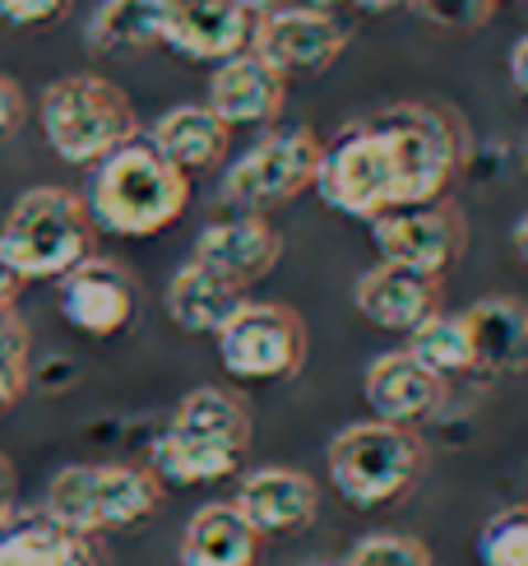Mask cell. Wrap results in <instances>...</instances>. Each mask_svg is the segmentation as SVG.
I'll list each match as a JSON object with an SVG mask.
<instances>
[{
  "mask_svg": "<svg viewBox=\"0 0 528 566\" xmlns=\"http://www.w3.org/2000/svg\"><path fill=\"white\" fill-rule=\"evenodd\" d=\"M464 168V126L436 103H390L320 145L316 196L344 219H380L403 205L445 200Z\"/></svg>",
  "mask_w": 528,
  "mask_h": 566,
  "instance_id": "cell-1",
  "label": "cell"
},
{
  "mask_svg": "<svg viewBox=\"0 0 528 566\" xmlns=\"http://www.w3.org/2000/svg\"><path fill=\"white\" fill-rule=\"evenodd\" d=\"M84 209L93 228L112 238H158L190 209V177L172 168L144 135H135L130 145L98 163Z\"/></svg>",
  "mask_w": 528,
  "mask_h": 566,
  "instance_id": "cell-2",
  "label": "cell"
},
{
  "mask_svg": "<svg viewBox=\"0 0 528 566\" xmlns=\"http://www.w3.org/2000/svg\"><path fill=\"white\" fill-rule=\"evenodd\" d=\"M38 126H42L46 149L61 163H75V168L103 163L107 154H116L139 135L130 98L103 75L52 80L42 88Z\"/></svg>",
  "mask_w": 528,
  "mask_h": 566,
  "instance_id": "cell-3",
  "label": "cell"
},
{
  "mask_svg": "<svg viewBox=\"0 0 528 566\" xmlns=\"http://www.w3.org/2000/svg\"><path fill=\"white\" fill-rule=\"evenodd\" d=\"M325 469L334 492L357 506L376 511L399 502L408 488L422 479L426 469V446L413 428H394V422H352L329 441Z\"/></svg>",
  "mask_w": 528,
  "mask_h": 566,
  "instance_id": "cell-4",
  "label": "cell"
},
{
  "mask_svg": "<svg viewBox=\"0 0 528 566\" xmlns=\"http://www.w3.org/2000/svg\"><path fill=\"white\" fill-rule=\"evenodd\" d=\"M162 502V483L149 469L135 464H65L46 483L42 515L52 525L93 538L107 530H135L144 525Z\"/></svg>",
  "mask_w": 528,
  "mask_h": 566,
  "instance_id": "cell-5",
  "label": "cell"
},
{
  "mask_svg": "<svg viewBox=\"0 0 528 566\" xmlns=\"http://www.w3.org/2000/svg\"><path fill=\"white\" fill-rule=\"evenodd\" d=\"M93 219L75 191L65 186H33L23 191L6 223H0V251L23 279H61L93 255Z\"/></svg>",
  "mask_w": 528,
  "mask_h": 566,
  "instance_id": "cell-6",
  "label": "cell"
},
{
  "mask_svg": "<svg viewBox=\"0 0 528 566\" xmlns=\"http://www.w3.org/2000/svg\"><path fill=\"white\" fill-rule=\"evenodd\" d=\"M316 168H320V139L306 126L264 130L223 172V200L236 214H270V209H283L302 191H310Z\"/></svg>",
  "mask_w": 528,
  "mask_h": 566,
  "instance_id": "cell-7",
  "label": "cell"
},
{
  "mask_svg": "<svg viewBox=\"0 0 528 566\" xmlns=\"http://www.w3.org/2000/svg\"><path fill=\"white\" fill-rule=\"evenodd\" d=\"M219 363L242 386L293 381L306 363V325L283 302H242L219 329Z\"/></svg>",
  "mask_w": 528,
  "mask_h": 566,
  "instance_id": "cell-8",
  "label": "cell"
},
{
  "mask_svg": "<svg viewBox=\"0 0 528 566\" xmlns=\"http://www.w3.org/2000/svg\"><path fill=\"white\" fill-rule=\"evenodd\" d=\"M371 247L380 255V265L445 279L468 251V219L454 200L403 205V209L371 219Z\"/></svg>",
  "mask_w": 528,
  "mask_h": 566,
  "instance_id": "cell-9",
  "label": "cell"
},
{
  "mask_svg": "<svg viewBox=\"0 0 528 566\" xmlns=\"http://www.w3.org/2000/svg\"><path fill=\"white\" fill-rule=\"evenodd\" d=\"M348 29L316 6H270L255 14L251 52L283 80H310L344 56Z\"/></svg>",
  "mask_w": 528,
  "mask_h": 566,
  "instance_id": "cell-10",
  "label": "cell"
},
{
  "mask_svg": "<svg viewBox=\"0 0 528 566\" xmlns=\"http://www.w3.org/2000/svg\"><path fill=\"white\" fill-rule=\"evenodd\" d=\"M255 10L242 0H167V33L162 46L181 61L219 65L228 56L251 52Z\"/></svg>",
  "mask_w": 528,
  "mask_h": 566,
  "instance_id": "cell-11",
  "label": "cell"
},
{
  "mask_svg": "<svg viewBox=\"0 0 528 566\" xmlns=\"http://www.w3.org/2000/svg\"><path fill=\"white\" fill-rule=\"evenodd\" d=\"M190 261L246 293L251 283L270 279V270L283 261V238L264 214H236L232 209L228 219H213L200 232Z\"/></svg>",
  "mask_w": 528,
  "mask_h": 566,
  "instance_id": "cell-12",
  "label": "cell"
},
{
  "mask_svg": "<svg viewBox=\"0 0 528 566\" xmlns=\"http://www.w3.org/2000/svg\"><path fill=\"white\" fill-rule=\"evenodd\" d=\"M236 511L260 538H293L302 530L316 525L320 515V488L302 469H283V464H264L251 469L236 488Z\"/></svg>",
  "mask_w": 528,
  "mask_h": 566,
  "instance_id": "cell-13",
  "label": "cell"
},
{
  "mask_svg": "<svg viewBox=\"0 0 528 566\" xmlns=\"http://www.w3.org/2000/svg\"><path fill=\"white\" fill-rule=\"evenodd\" d=\"M61 316L88 339H116L135 321V283L103 255H88L61 274Z\"/></svg>",
  "mask_w": 528,
  "mask_h": 566,
  "instance_id": "cell-14",
  "label": "cell"
},
{
  "mask_svg": "<svg viewBox=\"0 0 528 566\" xmlns=\"http://www.w3.org/2000/svg\"><path fill=\"white\" fill-rule=\"evenodd\" d=\"M362 395H367L376 422H394V428L418 432V422H431L441 413L445 381L431 376L408 348H394V353H380V358L367 367Z\"/></svg>",
  "mask_w": 528,
  "mask_h": 566,
  "instance_id": "cell-15",
  "label": "cell"
},
{
  "mask_svg": "<svg viewBox=\"0 0 528 566\" xmlns=\"http://www.w3.org/2000/svg\"><path fill=\"white\" fill-rule=\"evenodd\" d=\"M287 103V80L274 75L255 52L228 56L213 65L209 75V112L219 116L228 130H246V126H274Z\"/></svg>",
  "mask_w": 528,
  "mask_h": 566,
  "instance_id": "cell-16",
  "label": "cell"
},
{
  "mask_svg": "<svg viewBox=\"0 0 528 566\" xmlns=\"http://www.w3.org/2000/svg\"><path fill=\"white\" fill-rule=\"evenodd\" d=\"M352 306L376 329H394V335H413V329L441 312V279H426L399 265H371L352 283Z\"/></svg>",
  "mask_w": 528,
  "mask_h": 566,
  "instance_id": "cell-17",
  "label": "cell"
},
{
  "mask_svg": "<svg viewBox=\"0 0 528 566\" xmlns=\"http://www.w3.org/2000/svg\"><path fill=\"white\" fill-rule=\"evenodd\" d=\"M468 339H473V363L496 376H519L528 371V302L510 293L477 297L468 312Z\"/></svg>",
  "mask_w": 528,
  "mask_h": 566,
  "instance_id": "cell-18",
  "label": "cell"
},
{
  "mask_svg": "<svg viewBox=\"0 0 528 566\" xmlns=\"http://www.w3.org/2000/svg\"><path fill=\"white\" fill-rule=\"evenodd\" d=\"M144 139H149V145L172 163V168H181L186 177L219 168V163L228 158V149H232V130L204 103H181L172 112H162Z\"/></svg>",
  "mask_w": 528,
  "mask_h": 566,
  "instance_id": "cell-19",
  "label": "cell"
},
{
  "mask_svg": "<svg viewBox=\"0 0 528 566\" xmlns=\"http://www.w3.org/2000/svg\"><path fill=\"white\" fill-rule=\"evenodd\" d=\"M177 562L181 566H255L260 534L242 521V511L232 502H209L186 521Z\"/></svg>",
  "mask_w": 528,
  "mask_h": 566,
  "instance_id": "cell-20",
  "label": "cell"
},
{
  "mask_svg": "<svg viewBox=\"0 0 528 566\" xmlns=\"http://www.w3.org/2000/svg\"><path fill=\"white\" fill-rule=\"evenodd\" d=\"M242 302H246L242 289H232V283H223L219 274H209L196 261H186L162 293L167 321L186 329V335H219Z\"/></svg>",
  "mask_w": 528,
  "mask_h": 566,
  "instance_id": "cell-21",
  "label": "cell"
},
{
  "mask_svg": "<svg viewBox=\"0 0 528 566\" xmlns=\"http://www.w3.org/2000/svg\"><path fill=\"white\" fill-rule=\"evenodd\" d=\"M246 451L223 441H204V437H186L162 428L154 451H149V474L158 483H172V488H204V483H223L242 469Z\"/></svg>",
  "mask_w": 528,
  "mask_h": 566,
  "instance_id": "cell-22",
  "label": "cell"
},
{
  "mask_svg": "<svg viewBox=\"0 0 528 566\" xmlns=\"http://www.w3.org/2000/svg\"><path fill=\"white\" fill-rule=\"evenodd\" d=\"M0 566H98V553L46 515H10L0 530Z\"/></svg>",
  "mask_w": 528,
  "mask_h": 566,
  "instance_id": "cell-23",
  "label": "cell"
},
{
  "mask_svg": "<svg viewBox=\"0 0 528 566\" xmlns=\"http://www.w3.org/2000/svg\"><path fill=\"white\" fill-rule=\"evenodd\" d=\"M167 0H103L88 19V46L103 56H135L162 46Z\"/></svg>",
  "mask_w": 528,
  "mask_h": 566,
  "instance_id": "cell-24",
  "label": "cell"
},
{
  "mask_svg": "<svg viewBox=\"0 0 528 566\" xmlns=\"http://www.w3.org/2000/svg\"><path fill=\"white\" fill-rule=\"evenodd\" d=\"M167 428L186 437H204V441H223V446H236V451L251 446V413L242 405V395L223 386H196L190 395H181Z\"/></svg>",
  "mask_w": 528,
  "mask_h": 566,
  "instance_id": "cell-25",
  "label": "cell"
},
{
  "mask_svg": "<svg viewBox=\"0 0 528 566\" xmlns=\"http://www.w3.org/2000/svg\"><path fill=\"white\" fill-rule=\"evenodd\" d=\"M408 353L431 371L441 376V381H450V376H464L473 371V339H468V325L464 316H450V312H436L426 316L413 335H408Z\"/></svg>",
  "mask_w": 528,
  "mask_h": 566,
  "instance_id": "cell-26",
  "label": "cell"
},
{
  "mask_svg": "<svg viewBox=\"0 0 528 566\" xmlns=\"http://www.w3.org/2000/svg\"><path fill=\"white\" fill-rule=\"evenodd\" d=\"M483 566H528V511H500L477 534Z\"/></svg>",
  "mask_w": 528,
  "mask_h": 566,
  "instance_id": "cell-27",
  "label": "cell"
},
{
  "mask_svg": "<svg viewBox=\"0 0 528 566\" xmlns=\"http://www.w3.org/2000/svg\"><path fill=\"white\" fill-rule=\"evenodd\" d=\"M344 566H436L431 548L413 534H367L344 553Z\"/></svg>",
  "mask_w": 528,
  "mask_h": 566,
  "instance_id": "cell-28",
  "label": "cell"
},
{
  "mask_svg": "<svg viewBox=\"0 0 528 566\" xmlns=\"http://www.w3.org/2000/svg\"><path fill=\"white\" fill-rule=\"evenodd\" d=\"M413 10L445 33H473L492 19L496 0H413Z\"/></svg>",
  "mask_w": 528,
  "mask_h": 566,
  "instance_id": "cell-29",
  "label": "cell"
},
{
  "mask_svg": "<svg viewBox=\"0 0 528 566\" xmlns=\"http://www.w3.org/2000/svg\"><path fill=\"white\" fill-rule=\"evenodd\" d=\"M70 6L75 0H0V19L14 29H46V23H61Z\"/></svg>",
  "mask_w": 528,
  "mask_h": 566,
  "instance_id": "cell-30",
  "label": "cell"
},
{
  "mask_svg": "<svg viewBox=\"0 0 528 566\" xmlns=\"http://www.w3.org/2000/svg\"><path fill=\"white\" fill-rule=\"evenodd\" d=\"M29 390V358L19 353H0V409H10Z\"/></svg>",
  "mask_w": 528,
  "mask_h": 566,
  "instance_id": "cell-31",
  "label": "cell"
},
{
  "mask_svg": "<svg viewBox=\"0 0 528 566\" xmlns=\"http://www.w3.org/2000/svg\"><path fill=\"white\" fill-rule=\"evenodd\" d=\"M0 353H19V358H29V325L19 321L14 306H0Z\"/></svg>",
  "mask_w": 528,
  "mask_h": 566,
  "instance_id": "cell-32",
  "label": "cell"
},
{
  "mask_svg": "<svg viewBox=\"0 0 528 566\" xmlns=\"http://www.w3.org/2000/svg\"><path fill=\"white\" fill-rule=\"evenodd\" d=\"M19 122H23V93L14 80L0 75V135H10Z\"/></svg>",
  "mask_w": 528,
  "mask_h": 566,
  "instance_id": "cell-33",
  "label": "cell"
},
{
  "mask_svg": "<svg viewBox=\"0 0 528 566\" xmlns=\"http://www.w3.org/2000/svg\"><path fill=\"white\" fill-rule=\"evenodd\" d=\"M506 75H510V84H515V93L528 103V33L510 46V61H506Z\"/></svg>",
  "mask_w": 528,
  "mask_h": 566,
  "instance_id": "cell-34",
  "label": "cell"
},
{
  "mask_svg": "<svg viewBox=\"0 0 528 566\" xmlns=\"http://www.w3.org/2000/svg\"><path fill=\"white\" fill-rule=\"evenodd\" d=\"M23 283H29V279H23V274L10 265V255H6V251H0V306H14L19 293H23Z\"/></svg>",
  "mask_w": 528,
  "mask_h": 566,
  "instance_id": "cell-35",
  "label": "cell"
},
{
  "mask_svg": "<svg viewBox=\"0 0 528 566\" xmlns=\"http://www.w3.org/2000/svg\"><path fill=\"white\" fill-rule=\"evenodd\" d=\"M10 515H14V469L0 455V530L10 525Z\"/></svg>",
  "mask_w": 528,
  "mask_h": 566,
  "instance_id": "cell-36",
  "label": "cell"
},
{
  "mask_svg": "<svg viewBox=\"0 0 528 566\" xmlns=\"http://www.w3.org/2000/svg\"><path fill=\"white\" fill-rule=\"evenodd\" d=\"M352 6L367 14H390V10H413V0H352Z\"/></svg>",
  "mask_w": 528,
  "mask_h": 566,
  "instance_id": "cell-37",
  "label": "cell"
},
{
  "mask_svg": "<svg viewBox=\"0 0 528 566\" xmlns=\"http://www.w3.org/2000/svg\"><path fill=\"white\" fill-rule=\"evenodd\" d=\"M510 247H515V255L528 265V214H519L515 219V228H510Z\"/></svg>",
  "mask_w": 528,
  "mask_h": 566,
  "instance_id": "cell-38",
  "label": "cell"
},
{
  "mask_svg": "<svg viewBox=\"0 0 528 566\" xmlns=\"http://www.w3.org/2000/svg\"><path fill=\"white\" fill-rule=\"evenodd\" d=\"M302 566H344V557H310V562H302Z\"/></svg>",
  "mask_w": 528,
  "mask_h": 566,
  "instance_id": "cell-39",
  "label": "cell"
},
{
  "mask_svg": "<svg viewBox=\"0 0 528 566\" xmlns=\"http://www.w3.org/2000/svg\"><path fill=\"white\" fill-rule=\"evenodd\" d=\"M302 6H316V10H334L339 0H302Z\"/></svg>",
  "mask_w": 528,
  "mask_h": 566,
  "instance_id": "cell-40",
  "label": "cell"
},
{
  "mask_svg": "<svg viewBox=\"0 0 528 566\" xmlns=\"http://www.w3.org/2000/svg\"><path fill=\"white\" fill-rule=\"evenodd\" d=\"M524 158H528V145H524Z\"/></svg>",
  "mask_w": 528,
  "mask_h": 566,
  "instance_id": "cell-41",
  "label": "cell"
},
{
  "mask_svg": "<svg viewBox=\"0 0 528 566\" xmlns=\"http://www.w3.org/2000/svg\"><path fill=\"white\" fill-rule=\"evenodd\" d=\"M496 6H500V0H496Z\"/></svg>",
  "mask_w": 528,
  "mask_h": 566,
  "instance_id": "cell-42",
  "label": "cell"
}]
</instances>
